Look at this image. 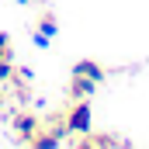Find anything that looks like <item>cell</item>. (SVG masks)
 I'll use <instances>...</instances> for the list:
<instances>
[{"mask_svg":"<svg viewBox=\"0 0 149 149\" xmlns=\"http://www.w3.org/2000/svg\"><path fill=\"white\" fill-rule=\"evenodd\" d=\"M90 125H94V111H90L87 97L73 101L66 108V135H83V132H90Z\"/></svg>","mask_w":149,"mask_h":149,"instance_id":"1","label":"cell"},{"mask_svg":"<svg viewBox=\"0 0 149 149\" xmlns=\"http://www.w3.org/2000/svg\"><path fill=\"white\" fill-rule=\"evenodd\" d=\"M73 146L76 149H111V146H128L125 139H118L111 132H83V135H73Z\"/></svg>","mask_w":149,"mask_h":149,"instance_id":"2","label":"cell"},{"mask_svg":"<svg viewBox=\"0 0 149 149\" xmlns=\"http://www.w3.org/2000/svg\"><path fill=\"white\" fill-rule=\"evenodd\" d=\"M10 128H14V132H17V139L28 146V139L42 128V118L31 114V111H17V114H14V121H10Z\"/></svg>","mask_w":149,"mask_h":149,"instance_id":"3","label":"cell"},{"mask_svg":"<svg viewBox=\"0 0 149 149\" xmlns=\"http://www.w3.org/2000/svg\"><path fill=\"white\" fill-rule=\"evenodd\" d=\"M73 76H83V80H94V83H104V76L108 70L101 66V63H94V59H80L73 66Z\"/></svg>","mask_w":149,"mask_h":149,"instance_id":"4","label":"cell"},{"mask_svg":"<svg viewBox=\"0 0 149 149\" xmlns=\"http://www.w3.org/2000/svg\"><path fill=\"white\" fill-rule=\"evenodd\" d=\"M101 83H94V80H83V76H70V101H83V97H90L94 90H97Z\"/></svg>","mask_w":149,"mask_h":149,"instance_id":"5","label":"cell"},{"mask_svg":"<svg viewBox=\"0 0 149 149\" xmlns=\"http://www.w3.org/2000/svg\"><path fill=\"white\" fill-rule=\"evenodd\" d=\"M56 31H59L56 17H52V14H42V17H38V31H35V35H42V38H52Z\"/></svg>","mask_w":149,"mask_h":149,"instance_id":"6","label":"cell"},{"mask_svg":"<svg viewBox=\"0 0 149 149\" xmlns=\"http://www.w3.org/2000/svg\"><path fill=\"white\" fill-rule=\"evenodd\" d=\"M0 59H14V45H10V35L0 31Z\"/></svg>","mask_w":149,"mask_h":149,"instance_id":"7","label":"cell"},{"mask_svg":"<svg viewBox=\"0 0 149 149\" xmlns=\"http://www.w3.org/2000/svg\"><path fill=\"white\" fill-rule=\"evenodd\" d=\"M14 76V59H0V83H10Z\"/></svg>","mask_w":149,"mask_h":149,"instance_id":"8","label":"cell"},{"mask_svg":"<svg viewBox=\"0 0 149 149\" xmlns=\"http://www.w3.org/2000/svg\"><path fill=\"white\" fill-rule=\"evenodd\" d=\"M17 3H31V0H17Z\"/></svg>","mask_w":149,"mask_h":149,"instance_id":"9","label":"cell"},{"mask_svg":"<svg viewBox=\"0 0 149 149\" xmlns=\"http://www.w3.org/2000/svg\"><path fill=\"white\" fill-rule=\"evenodd\" d=\"M0 104H3V94H0Z\"/></svg>","mask_w":149,"mask_h":149,"instance_id":"10","label":"cell"}]
</instances>
